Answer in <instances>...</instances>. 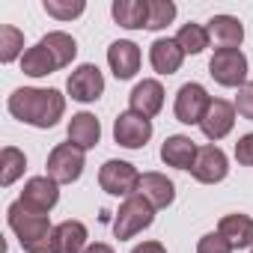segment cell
<instances>
[{"label": "cell", "mask_w": 253, "mask_h": 253, "mask_svg": "<svg viewBox=\"0 0 253 253\" xmlns=\"http://www.w3.org/2000/svg\"><path fill=\"white\" fill-rule=\"evenodd\" d=\"M18 203L33 214H48L60 203V185L51 176H33V179H27Z\"/></svg>", "instance_id": "cell-9"}, {"label": "cell", "mask_w": 253, "mask_h": 253, "mask_svg": "<svg viewBox=\"0 0 253 253\" xmlns=\"http://www.w3.org/2000/svg\"><path fill=\"white\" fill-rule=\"evenodd\" d=\"M152 220H155V209H152V203H149L146 197L134 194V197H128V200L119 206V211H116V217H113V235H116L119 241L134 238L137 232L149 229Z\"/></svg>", "instance_id": "cell-3"}, {"label": "cell", "mask_w": 253, "mask_h": 253, "mask_svg": "<svg viewBox=\"0 0 253 253\" xmlns=\"http://www.w3.org/2000/svg\"><path fill=\"white\" fill-rule=\"evenodd\" d=\"M54 69H57V63H54L51 51H48L42 42L33 45V48H27L24 57H21V72L30 75V78H45V75H51Z\"/></svg>", "instance_id": "cell-24"}, {"label": "cell", "mask_w": 253, "mask_h": 253, "mask_svg": "<svg viewBox=\"0 0 253 253\" xmlns=\"http://www.w3.org/2000/svg\"><path fill=\"white\" fill-rule=\"evenodd\" d=\"M140 197H146L152 203V209H167L176 200V185L164 176V173H143L140 176Z\"/></svg>", "instance_id": "cell-17"}, {"label": "cell", "mask_w": 253, "mask_h": 253, "mask_svg": "<svg viewBox=\"0 0 253 253\" xmlns=\"http://www.w3.org/2000/svg\"><path fill=\"white\" fill-rule=\"evenodd\" d=\"M232 125H235V104H229L223 98H211V104H209V110L200 122L203 134L214 143V140H223L232 131Z\"/></svg>", "instance_id": "cell-12"}, {"label": "cell", "mask_w": 253, "mask_h": 253, "mask_svg": "<svg viewBox=\"0 0 253 253\" xmlns=\"http://www.w3.org/2000/svg\"><path fill=\"white\" fill-rule=\"evenodd\" d=\"M209 104H211V95L206 92V86L191 81V84H182V86H179L173 113H176V119L185 122V125H200L203 116H206V110H209Z\"/></svg>", "instance_id": "cell-7"}, {"label": "cell", "mask_w": 253, "mask_h": 253, "mask_svg": "<svg viewBox=\"0 0 253 253\" xmlns=\"http://www.w3.org/2000/svg\"><path fill=\"white\" fill-rule=\"evenodd\" d=\"M176 42L185 54H203L211 39H209V30L203 24H182L176 33Z\"/></svg>", "instance_id": "cell-26"}, {"label": "cell", "mask_w": 253, "mask_h": 253, "mask_svg": "<svg viewBox=\"0 0 253 253\" xmlns=\"http://www.w3.org/2000/svg\"><path fill=\"white\" fill-rule=\"evenodd\" d=\"M197 253H232V244H229L220 232H209V235L200 238Z\"/></svg>", "instance_id": "cell-30"}, {"label": "cell", "mask_w": 253, "mask_h": 253, "mask_svg": "<svg viewBox=\"0 0 253 253\" xmlns=\"http://www.w3.org/2000/svg\"><path fill=\"white\" fill-rule=\"evenodd\" d=\"M128 104H131L134 113H140V116H146V119L158 116L161 107H164V86H161V81H155V78L140 81V84L131 89Z\"/></svg>", "instance_id": "cell-13"}, {"label": "cell", "mask_w": 253, "mask_h": 253, "mask_svg": "<svg viewBox=\"0 0 253 253\" xmlns=\"http://www.w3.org/2000/svg\"><path fill=\"white\" fill-rule=\"evenodd\" d=\"M250 253H253V247H250Z\"/></svg>", "instance_id": "cell-35"}, {"label": "cell", "mask_w": 253, "mask_h": 253, "mask_svg": "<svg viewBox=\"0 0 253 253\" xmlns=\"http://www.w3.org/2000/svg\"><path fill=\"white\" fill-rule=\"evenodd\" d=\"M226 173H229V161H226L223 149L214 146V143L200 146L197 161H194V167H191V176H194L197 182H203V185H217V182L226 179Z\"/></svg>", "instance_id": "cell-11"}, {"label": "cell", "mask_w": 253, "mask_h": 253, "mask_svg": "<svg viewBox=\"0 0 253 253\" xmlns=\"http://www.w3.org/2000/svg\"><path fill=\"white\" fill-rule=\"evenodd\" d=\"M217 232L232 244V250L253 247V217L250 214H223Z\"/></svg>", "instance_id": "cell-18"}, {"label": "cell", "mask_w": 253, "mask_h": 253, "mask_svg": "<svg viewBox=\"0 0 253 253\" xmlns=\"http://www.w3.org/2000/svg\"><path fill=\"white\" fill-rule=\"evenodd\" d=\"M54 238H57V253H84L89 244H86V226L81 220H63L57 223L54 229Z\"/></svg>", "instance_id": "cell-22"}, {"label": "cell", "mask_w": 253, "mask_h": 253, "mask_svg": "<svg viewBox=\"0 0 253 253\" xmlns=\"http://www.w3.org/2000/svg\"><path fill=\"white\" fill-rule=\"evenodd\" d=\"M235 110H238L244 119L253 122V81H247V84L238 89V95H235Z\"/></svg>", "instance_id": "cell-31"}, {"label": "cell", "mask_w": 253, "mask_h": 253, "mask_svg": "<svg viewBox=\"0 0 253 253\" xmlns=\"http://www.w3.org/2000/svg\"><path fill=\"white\" fill-rule=\"evenodd\" d=\"M152 137V119L134 113V110H125L116 116L113 122V140L125 149H143Z\"/></svg>", "instance_id": "cell-8"}, {"label": "cell", "mask_w": 253, "mask_h": 253, "mask_svg": "<svg viewBox=\"0 0 253 253\" xmlns=\"http://www.w3.org/2000/svg\"><path fill=\"white\" fill-rule=\"evenodd\" d=\"M206 30H209V39L220 48H238L244 42V27L235 15H214Z\"/></svg>", "instance_id": "cell-21"}, {"label": "cell", "mask_w": 253, "mask_h": 253, "mask_svg": "<svg viewBox=\"0 0 253 253\" xmlns=\"http://www.w3.org/2000/svg\"><path fill=\"white\" fill-rule=\"evenodd\" d=\"M21 48H24V33H21L18 27H12V24H3V27H0V60H3V63L18 60ZM21 57H24V54H21Z\"/></svg>", "instance_id": "cell-27"}, {"label": "cell", "mask_w": 253, "mask_h": 253, "mask_svg": "<svg viewBox=\"0 0 253 253\" xmlns=\"http://www.w3.org/2000/svg\"><path fill=\"white\" fill-rule=\"evenodd\" d=\"M9 113L33 128H54L66 113V95L60 89H39V86H21L6 101Z\"/></svg>", "instance_id": "cell-1"}, {"label": "cell", "mask_w": 253, "mask_h": 253, "mask_svg": "<svg viewBox=\"0 0 253 253\" xmlns=\"http://www.w3.org/2000/svg\"><path fill=\"white\" fill-rule=\"evenodd\" d=\"M110 15L125 30H143L149 21V3L146 0H113Z\"/></svg>", "instance_id": "cell-20"}, {"label": "cell", "mask_w": 253, "mask_h": 253, "mask_svg": "<svg viewBox=\"0 0 253 253\" xmlns=\"http://www.w3.org/2000/svg\"><path fill=\"white\" fill-rule=\"evenodd\" d=\"M182 60H185V51L179 48L176 39H155L149 48V63L158 75H176L182 69Z\"/></svg>", "instance_id": "cell-16"}, {"label": "cell", "mask_w": 253, "mask_h": 253, "mask_svg": "<svg viewBox=\"0 0 253 253\" xmlns=\"http://www.w3.org/2000/svg\"><path fill=\"white\" fill-rule=\"evenodd\" d=\"M84 9H86L84 0H45V12L57 21H72L84 15Z\"/></svg>", "instance_id": "cell-29"}, {"label": "cell", "mask_w": 253, "mask_h": 253, "mask_svg": "<svg viewBox=\"0 0 253 253\" xmlns=\"http://www.w3.org/2000/svg\"><path fill=\"white\" fill-rule=\"evenodd\" d=\"M66 89H69V95H72L75 101H81V104L98 101V98H101V92H104V75H101V69H98V66L84 63V66H78V69L69 75Z\"/></svg>", "instance_id": "cell-10"}, {"label": "cell", "mask_w": 253, "mask_h": 253, "mask_svg": "<svg viewBox=\"0 0 253 253\" xmlns=\"http://www.w3.org/2000/svg\"><path fill=\"white\" fill-rule=\"evenodd\" d=\"M84 149H78V146H72V143H60V146H54L51 149V155H48V176L57 182V185H72V182H78L81 179V173H84Z\"/></svg>", "instance_id": "cell-6"}, {"label": "cell", "mask_w": 253, "mask_h": 253, "mask_svg": "<svg viewBox=\"0 0 253 253\" xmlns=\"http://www.w3.org/2000/svg\"><path fill=\"white\" fill-rule=\"evenodd\" d=\"M146 3H149L146 30H164L167 24H173V18H176V3L173 0H146Z\"/></svg>", "instance_id": "cell-28"}, {"label": "cell", "mask_w": 253, "mask_h": 253, "mask_svg": "<svg viewBox=\"0 0 253 253\" xmlns=\"http://www.w3.org/2000/svg\"><path fill=\"white\" fill-rule=\"evenodd\" d=\"M98 140H101V125H98V119L92 113H86V110L84 113H75L72 122H69V143L86 152Z\"/></svg>", "instance_id": "cell-19"}, {"label": "cell", "mask_w": 253, "mask_h": 253, "mask_svg": "<svg viewBox=\"0 0 253 253\" xmlns=\"http://www.w3.org/2000/svg\"><path fill=\"white\" fill-rule=\"evenodd\" d=\"M84 253H113V247H110V244H101V241H95V244H89Z\"/></svg>", "instance_id": "cell-34"}, {"label": "cell", "mask_w": 253, "mask_h": 253, "mask_svg": "<svg viewBox=\"0 0 253 253\" xmlns=\"http://www.w3.org/2000/svg\"><path fill=\"white\" fill-rule=\"evenodd\" d=\"M107 63H110V72L116 75V81H128L140 69V48L128 39H119L107 48Z\"/></svg>", "instance_id": "cell-14"}, {"label": "cell", "mask_w": 253, "mask_h": 253, "mask_svg": "<svg viewBox=\"0 0 253 253\" xmlns=\"http://www.w3.org/2000/svg\"><path fill=\"white\" fill-rule=\"evenodd\" d=\"M42 45L51 51L57 69H66V66L78 57V42H75L69 33H63V30H51L48 36H42Z\"/></svg>", "instance_id": "cell-23"}, {"label": "cell", "mask_w": 253, "mask_h": 253, "mask_svg": "<svg viewBox=\"0 0 253 253\" xmlns=\"http://www.w3.org/2000/svg\"><path fill=\"white\" fill-rule=\"evenodd\" d=\"M131 253H167V247H164L161 241H143V244H137Z\"/></svg>", "instance_id": "cell-33"}, {"label": "cell", "mask_w": 253, "mask_h": 253, "mask_svg": "<svg viewBox=\"0 0 253 253\" xmlns=\"http://www.w3.org/2000/svg\"><path fill=\"white\" fill-rule=\"evenodd\" d=\"M197 152H200V146H197L191 137L173 134V137H167L164 146H161V161H164L167 167H176V170H191L194 161H197Z\"/></svg>", "instance_id": "cell-15"}, {"label": "cell", "mask_w": 253, "mask_h": 253, "mask_svg": "<svg viewBox=\"0 0 253 253\" xmlns=\"http://www.w3.org/2000/svg\"><path fill=\"white\" fill-rule=\"evenodd\" d=\"M6 220L9 229L18 235L24 253H57V238H54L57 226H51L48 214H33L21 203H12L6 209Z\"/></svg>", "instance_id": "cell-2"}, {"label": "cell", "mask_w": 253, "mask_h": 253, "mask_svg": "<svg viewBox=\"0 0 253 253\" xmlns=\"http://www.w3.org/2000/svg\"><path fill=\"white\" fill-rule=\"evenodd\" d=\"M235 158H238V164L253 167V134H244V137L235 143Z\"/></svg>", "instance_id": "cell-32"}, {"label": "cell", "mask_w": 253, "mask_h": 253, "mask_svg": "<svg viewBox=\"0 0 253 253\" xmlns=\"http://www.w3.org/2000/svg\"><path fill=\"white\" fill-rule=\"evenodd\" d=\"M98 185L110 197H125V200H128L140 188V173L128 161H104L101 170H98Z\"/></svg>", "instance_id": "cell-4"}, {"label": "cell", "mask_w": 253, "mask_h": 253, "mask_svg": "<svg viewBox=\"0 0 253 253\" xmlns=\"http://www.w3.org/2000/svg\"><path fill=\"white\" fill-rule=\"evenodd\" d=\"M209 75L220 86H244L247 84V57L238 48H217L209 60Z\"/></svg>", "instance_id": "cell-5"}, {"label": "cell", "mask_w": 253, "mask_h": 253, "mask_svg": "<svg viewBox=\"0 0 253 253\" xmlns=\"http://www.w3.org/2000/svg\"><path fill=\"white\" fill-rule=\"evenodd\" d=\"M24 167H27L24 152L15 149V146H6L3 152H0V185H3V188L15 185V179L24 176Z\"/></svg>", "instance_id": "cell-25"}]
</instances>
